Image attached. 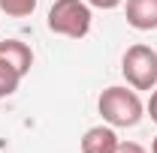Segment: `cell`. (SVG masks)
I'll list each match as a JSON object with an SVG mask.
<instances>
[{"label":"cell","instance_id":"obj_9","mask_svg":"<svg viewBox=\"0 0 157 153\" xmlns=\"http://www.w3.org/2000/svg\"><path fill=\"white\" fill-rule=\"evenodd\" d=\"M91 9H103V12H109V9H118L124 0H85Z\"/></svg>","mask_w":157,"mask_h":153},{"label":"cell","instance_id":"obj_8","mask_svg":"<svg viewBox=\"0 0 157 153\" xmlns=\"http://www.w3.org/2000/svg\"><path fill=\"white\" fill-rule=\"evenodd\" d=\"M36 0H0V12H6L9 18H27L33 15Z\"/></svg>","mask_w":157,"mask_h":153},{"label":"cell","instance_id":"obj_7","mask_svg":"<svg viewBox=\"0 0 157 153\" xmlns=\"http://www.w3.org/2000/svg\"><path fill=\"white\" fill-rule=\"evenodd\" d=\"M18 84H21V75L9 66V63H3V60H0V99L12 96L15 90H18Z\"/></svg>","mask_w":157,"mask_h":153},{"label":"cell","instance_id":"obj_11","mask_svg":"<svg viewBox=\"0 0 157 153\" xmlns=\"http://www.w3.org/2000/svg\"><path fill=\"white\" fill-rule=\"evenodd\" d=\"M145 111H148V117L157 123V87H154V93H151V99H148V105H145Z\"/></svg>","mask_w":157,"mask_h":153},{"label":"cell","instance_id":"obj_5","mask_svg":"<svg viewBox=\"0 0 157 153\" xmlns=\"http://www.w3.org/2000/svg\"><path fill=\"white\" fill-rule=\"evenodd\" d=\"M0 60L9 63V66L24 78L30 72V66H33V51H30V45L21 42V39H3V42H0Z\"/></svg>","mask_w":157,"mask_h":153},{"label":"cell","instance_id":"obj_1","mask_svg":"<svg viewBox=\"0 0 157 153\" xmlns=\"http://www.w3.org/2000/svg\"><path fill=\"white\" fill-rule=\"evenodd\" d=\"M97 111L103 114V120L115 129H130L145 117V105L133 87H106L97 99Z\"/></svg>","mask_w":157,"mask_h":153},{"label":"cell","instance_id":"obj_3","mask_svg":"<svg viewBox=\"0 0 157 153\" xmlns=\"http://www.w3.org/2000/svg\"><path fill=\"white\" fill-rule=\"evenodd\" d=\"M121 72L133 90H151L157 84V51L142 42L130 45L121 60Z\"/></svg>","mask_w":157,"mask_h":153},{"label":"cell","instance_id":"obj_6","mask_svg":"<svg viewBox=\"0 0 157 153\" xmlns=\"http://www.w3.org/2000/svg\"><path fill=\"white\" fill-rule=\"evenodd\" d=\"M118 132L115 126H91L88 132L82 135V153H115L118 147Z\"/></svg>","mask_w":157,"mask_h":153},{"label":"cell","instance_id":"obj_4","mask_svg":"<svg viewBox=\"0 0 157 153\" xmlns=\"http://www.w3.org/2000/svg\"><path fill=\"white\" fill-rule=\"evenodd\" d=\"M124 18L133 30H157V0H124Z\"/></svg>","mask_w":157,"mask_h":153},{"label":"cell","instance_id":"obj_10","mask_svg":"<svg viewBox=\"0 0 157 153\" xmlns=\"http://www.w3.org/2000/svg\"><path fill=\"white\" fill-rule=\"evenodd\" d=\"M115 153H148L142 144H136V141H118Z\"/></svg>","mask_w":157,"mask_h":153},{"label":"cell","instance_id":"obj_12","mask_svg":"<svg viewBox=\"0 0 157 153\" xmlns=\"http://www.w3.org/2000/svg\"><path fill=\"white\" fill-rule=\"evenodd\" d=\"M151 153H157V135H154V141H151Z\"/></svg>","mask_w":157,"mask_h":153},{"label":"cell","instance_id":"obj_2","mask_svg":"<svg viewBox=\"0 0 157 153\" xmlns=\"http://www.w3.org/2000/svg\"><path fill=\"white\" fill-rule=\"evenodd\" d=\"M91 6L85 0H55L48 9V30L67 39H85L91 33Z\"/></svg>","mask_w":157,"mask_h":153}]
</instances>
